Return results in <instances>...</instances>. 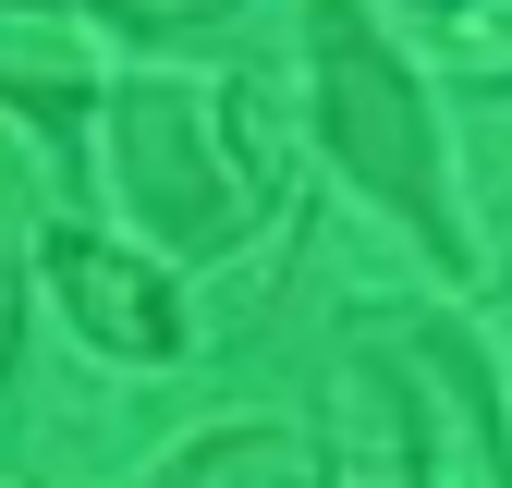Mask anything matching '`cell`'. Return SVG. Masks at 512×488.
<instances>
[{"label": "cell", "instance_id": "cell-3", "mask_svg": "<svg viewBox=\"0 0 512 488\" xmlns=\"http://www.w3.org/2000/svg\"><path fill=\"white\" fill-rule=\"evenodd\" d=\"M49 293L74 305V330H86L110 366H171V354H196V342H183V293L135 257V244L49 232Z\"/></svg>", "mask_w": 512, "mask_h": 488}, {"label": "cell", "instance_id": "cell-5", "mask_svg": "<svg viewBox=\"0 0 512 488\" xmlns=\"http://www.w3.org/2000/svg\"><path fill=\"white\" fill-rule=\"evenodd\" d=\"M147 488H317V440L281 427V415H232L208 440H183Z\"/></svg>", "mask_w": 512, "mask_h": 488}, {"label": "cell", "instance_id": "cell-6", "mask_svg": "<svg viewBox=\"0 0 512 488\" xmlns=\"http://www.w3.org/2000/svg\"><path fill=\"white\" fill-rule=\"evenodd\" d=\"M0 98H25L49 122L86 110V25H49V13H0Z\"/></svg>", "mask_w": 512, "mask_h": 488}, {"label": "cell", "instance_id": "cell-7", "mask_svg": "<svg viewBox=\"0 0 512 488\" xmlns=\"http://www.w3.org/2000/svg\"><path fill=\"white\" fill-rule=\"evenodd\" d=\"M439 37H464V74H512V13H439Z\"/></svg>", "mask_w": 512, "mask_h": 488}, {"label": "cell", "instance_id": "cell-4", "mask_svg": "<svg viewBox=\"0 0 512 488\" xmlns=\"http://www.w3.org/2000/svg\"><path fill=\"white\" fill-rule=\"evenodd\" d=\"M415 464L427 488H500V427H488V379L464 354H415Z\"/></svg>", "mask_w": 512, "mask_h": 488}, {"label": "cell", "instance_id": "cell-8", "mask_svg": "<svg viewBox=\"0 0 512 488\" xmlns=\"http://www.w3.org/2000/svg\"><path fill=\"white\" fill-rule=\"evenodd\" d=\"M0 342H13V281H0Z\"/></svg>", "mask_w": 512, "mask_h": 488}, {"label": "cell", "instance_id": "cell-1", "mask_svg": "<svg viewBox=\"0 0 512 488\" xmlns=\"http://www.w3.org/2000/svg\"><path fill=\"white\" fill-rule=\"evenodd\" d=\"M256 135H269V98L256 86H171V74H147V86L110 98V171L135 196V220L159 244H183V257H220L281 196V159Z\"/></svg>", "mask_w": 512, "mask_h": 488}, {"label": "cell", "instance_id": "cell-2", "mask_svg": "<svg viewBox=\"0 0 512 488\" xmlns=\"http://www.w3.org/2000/svg\"><path fill=\"white\" fill-rule=\"evenodd\" d=\"M317 135L342 147V171L391 208L439 269H464V220L439 196V135H427V98L403 74V49L378 37L366 13H330L317 25Z\"/></svg>", "mask_w": 512, "mask_h": 488}]
</instances>
